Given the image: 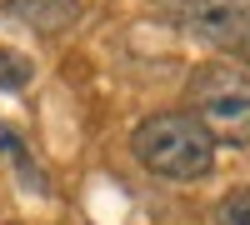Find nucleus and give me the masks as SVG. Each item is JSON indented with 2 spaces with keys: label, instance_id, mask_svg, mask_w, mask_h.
<instances>
[{
  "label": "nucleus",
  "instance_id": "f257e3e1",
  "mask_svg": "<svg viewBox=\"0 0 250 225\" xmlns=\"http://www.w3.org/2000/svg\"><path fill=\"white\" fill-rule=\"evenodd\" d=\"M130 150L150 175L160 180H205L215 170V140L200 130L190 110H155L130 130Z\"/></svg>",
  "mask_w": 250,
  "mask_h": 225
},
{
  "label": "nucleus",
  "instance_id": "f03ea898",
  "mask_svg": "<svg viewBox=\"0 0 250 225\" xmlns=\"http://www.w3.org/2000/svg\"><path fill=\"white\" fill-rule=\"evenodd\" d=\"M190 115L220 145L250 150V75L240 65H205L190 80Z\"/></svg>",
  "mask_w": 250,
  "mask_h": 225
},
{
  "label": "nucleus",
  "instance_id": "7ed1b4c3",
  "mask_svg": "<svg viewBox=\"0 0 250 225\" xmlns=\"http://www.w3.org/2000/svg\"><path fill=\"white\" fill-rule=\"evenodd\" d=\"M185 30L250 65V0H170Z\"/></svg>",
  "mask_w": 250,
  "mask_h": 225
},
{
  "label": "nucleus",
  "instance_id": "20e7f679",
  "mask_svg": "<svg viewBox=\"0 0 250 225\" xmlns=\"http://www.w3.org/2000/svg\"><path fill=\"white\" fill-rule=\"evenodd\" d=\"M0 10H10L40 35H65L80 20V0H0Z\"/></svg>",
  "mask_w": 250,
  "mask_h": 225
},
{
  "label": "nucleus",
  "instance_id": "39448f33",
  "mask_svg": "<svg viewBox=\"0 0 250 225\" xmlns=\"http://www.w3.org/2000/svg\"><path fill=\"white\" fill-rule=\"evenodd\" d=\"M30 75H35V65H30L25 55L0 45V90H25V85H30Z\"/></svg>",
  "mask_w": 250,
  "mask_h": 225
},
{
  "label": "nucleus",
  "instance_id": "423d86ee",
  "mask_svg": "<svg viewBox=\"0 0 250 225\" xmlns=\"http://www.w3.org/2000/svg\"><path fill=\"white\" fill-rule=\"evenodd\" d=\"M215 225H250V185H235L215 205Z\"/></svg>",
  "mask_w": 250,
  "mask_h": 225
}]
</instances>
